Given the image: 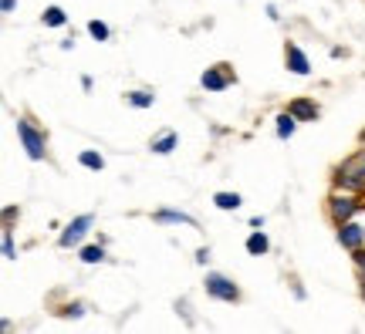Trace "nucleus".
Wrapping results in <instances>:
<instances>
[{"mask_svg":"<svg viewBox=\"0 0 365 334\" xmlns=\"http://www.w3.org/2000/svg\"><path fill=\"white\" fill-rule=\"evenodd\" d=\"M331 186L335 189H349V193H365V145L349 159H341L339 166L331 169Z\"/></svg>","mask_w":365,"mask_h":334,"instance_id":"obj_1","label":"nucleus"},{"mask_svg":"<svg viewBox=\"0 0 365 334\" xmlns=\"http://www.w3.org/2000/svg\"><path fill=\"white\" fill-rule=\"evenodd\" d=\"M14 132H17V142H21V149H24L31 162H44L48 159V135H44V129H38L31 118L17 115L14 118Z\"/></svg>","mask_w":365,"mask_h":334,"instance_id":"obj_2","label":"nucleus"},{"mask_svg":"<svg viewBox=\"0 0 365 334\" xmlns=\"http://www.w3.org/2000/svg\"><path fill=\"white\" fill-rule=\"evenodd\" d=\"M362 209H365V199L359 193H349V189H331L325 199V213H328V219H331V226L355 219Z\"/></svg>","mask_w":365,"mask_h":334,"instance_id":"obj_3","label":"nucleus"},{"mask_svg":"<svg viewBox=\"0 0 365 334\" xmlns=\"http://www.w3.org/2000/svg\"><path fill=\"white\" fill-rule=\"evenodd\" d=\"M91 226H95V213H78V216H71V223L58 233V246H61V250H78V246L88 240Z\"/></svg>","mask_w":365,"mask_h":334,"instance_id":"obj_4","label":"nucleus"},{"mask_svg":"<svg viewBox=\"0 0 365 334\" xmlns=\"http://www.w3.org/2000/svg\"><path fill=\"white\" fill-rule=\"evenodd\" d=\"M203 291H207V297L220 301V304H237V301H240V287H237L227 273H220V270H207Z\"/></svg>","mask_w":365,"mask_h":334,"instance_id":"obj_5","label":"nucleus"},{"mask_svg":"<svg viewBox=\"0 0 365 334\" xmlns=\"http://www.w3.org/2000/svg\"><path fill=\"white\" fill-rule=\"evenodd\" d=\"M200 85H203V91H210V95H220V91H227L230 85H237V75L230 65H210L203 75H200Z\"/></svg>","mask_w":365,"mask_h":334,"instance_id":"obj_6","label":"nucleus"},{"mask_svg":"<svg viewBox=\"0 0 365 334\" xmlns=\"http://www.w3.org/2000/svg\"><path fill=\"white\" fill-rule=\"evenodd\" d=\"M335 240H339V246L345 250V254L362 250V246H365V226H362V219L355 216V219H349V223H339V226H335Z\"/></svg>","mask_w":365,"mask_h":334,"instance_id":"obj_7","label":"nucleus"},{"mask_svg":"<svg viewBox=\"0 0 365 334\" xmlns=\"http://www.w3.org/2000/svg\"><path fill=\"white\" fill-rule=\"evenodd\" d=\"M284 68L291 71V75L308 78V75H312V58L304 54V48H301V44L287 41V44H284Z\"/></svg>","mask_w":365,"mask_h":334,"instance_id":"obj_8","label":"nucleus"},{"mask_svg":"<svg viewBox=\"0 0 365 334\" xmlns=\"http://www.w3.org/2000/svg\"><path fill=\"white\" fill-rule=\"evenodd\" d=\"M287 112L298 118V122H318V118H322L318 102H314V98H304V95H301V98H291V102H287Z\"/></svg>","mask_w":365,"mask_h":334,"instance_id":"obj_9","label":"nucleus"},{"mask_svg":"<svg viewBox=\"0 0 365 334\" xmlns=\"http://www.w3.org/2000/svg\"><path fill=\"white\" fill-rule=\"evenodd\" d=\"M156 223H173V226H196V216L193 213H186V209H173V206H159L156 213H153Z\"/></svg>","mask_w":365,"mask_h":334,"instance_id":"obj_10","label":"nucleus"},{"mask_svg":"<svg viewBox=\"0 0 365 334\" xmlns=\"http://www.w3.org/2000/svg\"><path fill=\"white\" fill-rule=\"evenodd\" d=\"M244 250H247L250 257H267L271 254V236L264 230H250L247 240H244Z\"/></svg>","mask_w":365,"mask_h":334,"instance_id":"obj_11","label":"nucleus"},{"mask_svg":"<svg viewBox=\"0 0 365 334\" xmlns=\"http://www.w3.org/2000/svg\"><path fill=\"white\" fill-rule=\"evenodd\" d=\"M78 260L85 263V267L105 263V260H108V254H105V240H98V244H81L78 246Z\"/></svg>","mask_w":365,"mask_h":334,"instance_id":"obj_12","label":"nucleus"},{"mask_svg":"<svg viewBox=\"0 0 365 334\" xmlns=\"http://www.w3.org/2000/svg\"><path fill=\"white\" fill-rule=\"evenodd\" d=\"M298 125H301V122L284 108V112H277V118H274V135H277L281 142H287L294 132H298Z\"/></svg>","mask_w":365,"mask_h":334,"instance_id":"obj_13","label":"nucleus"},{"mask_svg":"<svg viewBox=\"0 0 365 334\" xmlns=\"http://www.w3.org/2000/svg\"><path fill=\"white\" fill-rule=\"evenodd\" d=\"M149 149H153V155H170L180 149V132H159L156 139L149 142Z\"/></svg>","mask_w":365,"mask_h":334,"instance_id":"obj_14","label":"nucleus"},{"mask_svg":"<svg viewBox=\"0 0 365 334\" xmlns=\"http://www.w3.org/2000/svg\"><path fill=\"white\" fill-rule=\"evenodd\" d=\"M41 24L51 27V31H58V27L68 24V11L61 7V4H48V7H44V14H41Z\"/></svg>","mask_w":365,"mask_h":334,"instance_id":"obj_15","label":"nucleus"},{"mask_svg":"<svg viewBox=\"0 0 365 334\" xmlns=\"http://www.w3.org/2000/svg\"><path fill=\"white\" fill-rule=\"evenodd\" d=\"M213 206H217L220 213H237V209L244 206V196H240V193H227V189H220V193H213Z\"/></svg>","mask_w":365,"mask_h":334,"instance_id":"obj_16","label":"nucleus"},{"mask_svg":"<svg viewBox=\"0 0 365 334\" xmlns=\"http://www.w3.org/2000/svg\"><path fill=\"white\" fill-rule=\"evenodd\" d=\"M78 166L88 169V172H102L105 169V155L98 149H81L78 152Z\"/></svg>","mask_w":365,"mask_h":334,"instance_id":"obj_17","label":"nucleus"},{"mask_svg":"<svg viewBox=\"0 0 365 334\" xmlns=\"http://www.w3.org/2000/svg\"><path fill=\"white\" fill-rule=\"evenodd\" d=\"M125 102H129L132 108L145 112V108H153V105H156V95H153V91H145V88H135V91H129V95H125Z\"/></svg>","mask_w":365,"mask_h":334,"instance_id":"obj_18","label":"nucleus"},{"mask_svg":"<svg viewBox=\"0 0 365 334\" xmlns=\"http://www.w3.org/2000/svg\"><path fill=\"white\" fill-rule=\"evenodd\" d=\"M85 31H88V34H91V41H98V44H102V41H108V38H112V27L105 24V21H98V17H91L88 24H85Z\"/></svg>","mask_w":365,"mask_h":334,"instance_id":"obj_19","label":"nucleus"},{"mask_svg":"<svg viewBox=\"0 0 365 334\" xmlns=\"http://www.w3.org/2000/svg\"><path fill=\"white\" fill-rule=\"evenodd\" d=\"M0 250L7 260H17V244H14V226H4V240H0Z\"/></svg>","mask_w":365,"mask_h":334,"instance_id":"obj_20","label":"nucleus"},{"mask_svg":"<svg viewBox=\"0 0 365 334\" xmlns=\"http://www.w3.org/2000/svg\"><path fill=\"white\" fill-rule=\"evenodd\" d=\"M58 314H61V318H85V314H88V308H85L81 301H71V304H65Z\"/></svg>","mask_w":365,"mask_h":334,"instance_id":"obj_21","label":"nucleus"},{"mask_svg":"<svg viewBox=\"0 0 365 334\" xmlns=\"http://www.w3.org/2000/svg\"><path fill=\"white\" fill-rule=\"evenodd\" d=\"M352 263H355V273H359V283H365V246L352 254Z\"/></svg>","mask_w":365,"mask_h":334,"instance_id":"obj_22","label":"nucleus"},{"mask_svg":"<svg viewBox=\"0 0 365 334\" xmlns=\"http://www.w3.org/2000/svg\"><path fill=\"white\" fill-rule=\"evenodd\" d=\"M14 219H21V209L14 203H7L4 206V226H14Z\"/></svg>","mask_w":365,"mask_h":334,"instance_id":"obj_23","label":"nucleus"},{"mask_svg":"<svg viewBox=\"0 0 365 334\" xmlns=\"http://www.w3.org/2000/svg\"><path fill=\"white\" fill-rule=\"evenodd\" d=\"M196 263H200V267L210 263V246H200V250H196Z\"/></svg>","mask_w":365,"mask_h":334,"instance_id":"obj_24","label":"nucleus"},{"mask_svg":"<svg viewBox=\"0 0 365 334\" xmlns=\"http://www.w3.org/2000/svg\"><path fill=\"white\" fill-rule=\"evenodd\" d=\"M0 11H4V14H14V11H17V0H0Z\"/></svg>","mask_w":365,"mask_h":334,"instance_id":"obj_25","label":"nucleus"},{"mask_svg":"<svg viewBox=\"0 0 365 334\" xmlns=\"http://www.w3.org/2000/svg\"><path fill=\"white\" fill-rule=\"evenodd\" d=\"M264 14H267L271 21H281V14H277V7H274V4H267V7H264Z\"/></svg>","mask_w":365,"mask_h":334,"instance_id":"obj_26","label":"nucleus"},{"mask_svg":"<svg viewBox=\"0 0 365 334\" xmlns=\"http://www.w3.org/2000/svg\"><path fill=\"white\" fill-rule=\"evenodd\" d=\"M250 230H264V216H250Z\"/></svg>","mask_w":365,"mask_h":334,"instance_id":"obj_27","label":"nucleus"},{"mask_svg":"<svg viewBox=\"0 0 365 334\" xmlns=\"http://www.w3.org/2000/svg\"><path fill=\"white\" fill-rule=\"evenodd\" d=\"M58 48H61V51H71V48H75V38H65L61 44H58Z\"/></svg>","mask_w":365,"mask_h":334,"instance_id":"obj_28","label":"nucleus"},{"mask_svg":"<svg viewBox=\"0 0 365 334\" xmlns=\"http://www.w3.org/2000/svg\"><path fill=\"white\" fill-rule=\"evenodd\" d=\"M81 88H85V91H91V88H95V81H91L88 75H81Z\"/></svg>","mask_w":365,"mask_h":334,"instance_id":"obj_29","label":"nucleus"},{"mask_svg":"<svg viewBox=\"0 0 365 334\" xmlns=\"http://www.w3.org/2000/svg\"><path fill=\"white\" fill-rule=\"evenodd\" d=\"M359 294H362V301H365V283H359Z\"/></svg>","mask_w":365,"mask_h":334,"instance_id":"obj_30","label":"nucleus"},{"mask_svg":"<svg viewBox=\"0 0 365 334\" xmlns=\"http://www.w3.org/2000/svg\"><path fill=\"white\" fill-rule=\"evenodd\" d=\"M359 142H362V145H365V129H362V132H359Z\"/></svg>","mask_w":365,"mask_h":334,"instance_id":"obj_31","label":"nucleus"}]
</instances>
